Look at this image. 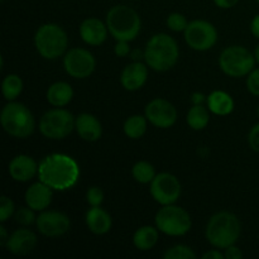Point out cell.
<instances>
[{
	"label": "cell",
	"instance_id": "6da1fadb",
	"mask_svg": "<svg viewBox=\"0 0 259 259\" xmlns=\"http://www.w3.org/2000/svg\"><path fill=\"white\" fill-rule=\"evenodd\" d=\"M80 177L78 164L72 157L52 153L45 157L38 166V179L56 191L72 189Z\"/></svg>",
	"mask_w": 259,
	"mask_h": 259
},
{
	"label": "cell",
	"instance_id": "7a4b0ae2",
	"mask_svg": "<svg viewBox=\"0 0 259 259\" xmlns=\"http://www.w3.org/2000/svg\"><path fill=\"white\" fill-rule=\"evenodd\" d=\"M179 57V45L166 33L154 34L144 48V61L147 66L157 72H166L174 68Z\"/></svg>",
	"mask_w": 259,
	"mask_h": 259
},
{
	"label": "cell",
	"instance_id": "3957f363",
	"mask_svg": "<svg viewBox=\"0 0 259 259\" xmlns=\"http://www.w3.org/2000/svg\"><path fill=\"white\" fill-rule=\"evenodd\" d=\"M242 233V224L237 215L229 211L217 212L206 225V239L218 249H227L238 242Z\"/></svg>",
	"mask_w": 259,
	"mask_h": 259
},
{
	"label": "cell",
	"instance_id": "277c9868",
	"mask_svg": "<svg viewBox=\"0 0 259 259\" xmlns=\"http://www.w3.org/2000/svg\"><path fill=\"white\" fill-rule=\"evenodd\" d=\"M106 25L109 33L116 40L131 42L138 37L142 28V20L133 8L119 4L109 9L106 14Z\"/></svg>",
	"mask_w": 259,
	"mask_h": 259
},
{
	"label": "cell",
	"instance_id": "5b68a950",
	"mask_svg": "<svg viewBox=\"0 0 259 259\" xmlns=\"http://www.w3.org/2000/svg\"><path fill=\"white\" fill-rule=\"evenodd\" d=\"M2 126L9 136L24 139L34 132L35 120L29 109L18 101H9L0 115Z\"/></svg>",
	"mask_w": 259,
	"mask_h": 259
},
{
	"label": "cell",
	"instance_id": "8992f818",
	"mask_svg": "<svg viewBox=\"0 0 259 259\" xmlns=\"http://www.w3.org/2000/svg\"><path fill=\"white\" fill-rule=\"evenodd\" d=\"M34 46L43 58L57 60L68 47L67 33L56 23H46L35 32Z\"/></svg>",
	"mask_w": 259,
	"mask_h": 259
},
{
	"label": "cell",
	"instance_id": "52a82bcc",
	"mask_svg": "<svg viewBox=\"0 0 259 259\" xmlns=\"http://www.w3.org/2000/svg\"><path fill=\"white\" fill-rule=\"evenodd\" d=\"M255 57L248 48L243 46H230L219 56V67L225 75L239 78L248 76L255 65Z\"/></svg>",
	"mask_w": 259,
	"mask_h": 259
},
{
	"label": "cell",
	"instance_id": "ba28073f",
	"mask_svg": "<svg viewBox=\"0 0 259 259\" xmlns=\"http://www.w3.org/2000/svg\"><path fill=\"white\" fill-rule=\"evenodd\" d=\"M156 227L159 232L169 237H182L192 227V219L189 212L175 204L164 205L156 214Z\"/></svg>",
	"mask_w": 259,
	"mask_h": 259
},
{
	"label": "cell",
	"instance_id": "9c48e42d",
	"mask_svg": "<svg viewBox=\"0 0 259 259\" xmlns=\"http://www.w3.org/2000/svg\"><path fill=\"white\" fill-rule=\"evenodd\" d=\"M76 118L72 113L62 108L46 111L39 120V132L43 137L53 141L65 139L75 129Z\"/></svg>",
	"mask_w": 259,
	"mask_h": 259
},
{
	"label": "cell",
	"instance_id": "30bf717a",
	"mask_svg": "<svg viewBox=\"0 0 259 259\" xmlns=\"http://www.w3.org/2000/svg\"><path fill=\"white\" fill-rule=\"evenodd\" d=\"M184 33L187 46L200 52L209 51L218 42L217 28L207 20H192L187 24Z\"/></svg>",
	"mask_w": 259,
	"mask_h": 259
},
{
	"label": "cell",
	"instance_id": "8fae6325",
	"mask_svg": "<svg viewBox=\"0 0 259 259\" xmlns=\"http://www.w3.org/2000/svg\"><path fill=\"white\" fill-rule=\"evenodd\" d=\"M152 197L162 206L172 205L180 199L182 192V186L179 179L168 172H162L156 175L149 187Z\"/></svg>",
	"mask_w": 259,
	"mask_h": 259
},
{
	"label": "cell",
	"instance_id": "7c38bea8",
	"mask_svg": "<svg viewBox=\"0 0 259 259\" xmlns=\"http://www.w3.org/2000/svg\"><path fill=\"white\" fill-rule=\"evenodd\" d=\"M65 71L73 78H86L95 71L96 60L85 48H71L63 57Z\"/></svg>",
	"mask_w": 259,
	"mask_h": 259
},
{
	"label": "cell",
	"instance_id": "4fadbf2b",
	"mask_svg": "<svg viewBox=\"0 0 259 259\" xmlns=\"http://www.w3.org/2000/svg\"><path fill=\"white\" fill-rule=\"evenodd\" d=\"M146 118L152 125L157 128H171L177 120V110L171 101L157 98L147 104L144 109Z\"/></svg>",
	"mask_w": 259,
	"mask_h": 259
},
{
	"label": "cell",
	"instance_id": "5bb4252c",
	"mask_svg": "<svg viewBox=\"0 0 259 259\" xmlns=\"http://www.w3.org/2000/svg\"><path fill=\"white\" fill-rule=\"evenodd\" d=\"M38 232L48 238H57L66 234L71 228V220L66 214L56 210L46 211L43 210L37 217Z\"/></svg>",
	"mask_w": 259,
	"mask_h": 259
},
{
	"label": "cell",
	"instance_id": "9a60e30c",
	"mask_svg": "<svg viewBox=\"0 0 259 259\" xmlns=\"http://www.w3.org/2000/svg\"><path fill=\"white\" fill-rule=\"evenodd\" d=\"M37 244V235L32 230L22 228L10 234L5 248L14 255H27L35 249Z\"/></svg>",
	"mask_w": 259,
	"mask_h": 259
},
{
	"label": "cell",
	"instance_id": "2e32d148",
	"mask_svg": "<svg viewBox=\"0 0 259 259\" xmlns=\"http://www.w3.org/2000/svg\"><path fill=\"white\" fill-rule=\"evenodd\" d=\"M148 78V66L141 61H134L124 67L120 75V82L125 90L137 91L143 88Z\"/></svg>",
	"mask_w": 259,
	"mask_h": 259
},
{
	"label": "cell",
	"instance_id": "e0dca14e",
	"mask_svg": "<svg viewBox=\"0 0 259 259\" xmlns=\"http://www.w3.org/2000/svg\"><path fill=\"white\" fill-rule=\"evenodd\" d=\"M108 25L99 18H88L80 24V37L86 45H103L108 38Z\"/></svg>",
	"mask_w": 259,
	"mask_h": 259
},
{
	"label": "cell",
	"instance_id": "ac0fdd59",
	"mask_svg": "<svg viewBox=\"0 0 259 259\" xmlns=\"http://www.w3.org/2000/svg\"><path fill=\"white\" fill-rule=\"evenodd\" d=\"M37 162L27 154H18L10 161L9 175L14 181L28 182L38 175Z\"/></svg>",
	"mask_w": 259,
	"mask_h": 259
},
{
	"label": "cell",
	"instance_id": "d6986e66",
	"mask_svg": "<svg viewBox=\"0 0 259 259\" xmlns=\"http://www.w3.org/2000/svg\"><path fill=\"white\" fill-rule=\"evenodd\" d=\"M52 196V189L45 182L39 181L28 187L24 199L27 202V206H29L30 209H33L34 211H43L51 205Z\"/></svg>",
	"mask_w": 259,
	"mask_h": 259
},
{
	"label": "cell",
	"instance_id": "ffe728a7",
	"mask_svg": "<svg viewBox=\"0 0 259 259\" xmlns=\"http://www.w3.org/2000/svg\"><path fill=\"white\" fill-rule=\"evenodd\" d=\"M75 129L78 136L86 142H96L101 138L103 126L95 115L82 113L76 118Z\"/></svg>",
	"mask_w": 259,
	"mask_h": 259
},
{
	"label": "cell",
	"instance_id": "44dd1931",
	"mask_svg": "<svg viewBox=\"0 0 259 259\" xmlns=\"http://www.w3.org/2000/svg\"><path fill=\"white\" fill-rule=\"evenodd\" d=\"M86 225L89 230L96 235H103L110 232L113 227V219L108 211L101 209L100 206H91L86 212Z\"/></svg>",
	"mask_w": 259,
	"mask_h": 259
},
{
	"label": "cell",
	"instance_id": "7402d4cb",
	"mask_svg": "<svg viewBox=\"0 0 259 259\" xmlns=\"http://www.w3.org/2000/svg\"><path fill=\"white\" fill-rule=\"evenodd\" d=\"M47 101L55 108H63L73 99V89L65 81H58L48 88L46 94Z\"/></svg>",
	"mask_w": 259,
	"mask_h": 259
},
{
	"label": "cell",
	"instance_id": "603a6c76",
	"mask_svg": "<svg viewBox=\"0 0 259 259\" xmlns=\"http://www.w3.org/2000/svg\"><path fill=\"white\" fill-rule=\"evenodd\" d=\"M207 108L215 115H229L234 110V100L228 93L222 90L212 91L207 96Z\"/></svg>",
	"mask_w": 259,
	"mask_h": 259
},
{
	"label": "cell",
	"instance_id": "cb8c5ba5",
	"mask_svg": "<svg viewBox=\"0 0 259 259\" xmlns=\"http://www.w3.org/2000/svg\"><path fill=\"white\" fill-rule=\"evenodd\" d=\"M158 238V228L156 229L151 225H144L136 230L133 235V243L137 249L146 252V250H151L152 248L156 247Z\"/></svg>",
	"mask_w": 259,
	"mask_h": 259
},
{
	"label": "cell",
	"instance_id": "d4e9b609",
	"mask_svg": "<svg viewBox=\"0 0 259 259\" xmlns=\"http://www.w3.org/2000/svg\"><path fill=\"white\" fill-rule=\"evenodd\" d=\"M209 111L204 105H192L186 116V121L190 128L194 131H202L206 128L210 121Z\"/></svg>",
	"mask_w": 259,
	"mask_h": 259
},
{
	"label": "cell",
	"instance_id": "484cf974",
	"mask_svg": "<svg viewBox=\"0 0 259 259\" xmlns=\"http://www.w3.org/2000/svg\"><path fill=\"white\" fill-rule=\"evenodd\" d=\"M124 133L131 139H139L147 131V118L142 115H132L124 123Z\"/></svg>",
	"mask_w": 259,
	"mask_h": 259
},
{
	"label": "cell",
	"instance_id": "4316f807",
	"mask_svg": "<svg viewBox=\"0 0 259 259\" xmlns=\"http://www.w3.org/2000/svg\"><path fill=\"white\" fill-rule=\"evenodd\" d=\"M2 91L8 101L15 100L23 91V80L20 78V76L15 75V73L5 76L2 83Z\"/></svg>",
	"mask_w": 259,
	"mask_h": 259
},
{
	"label": "cell",
	"instance_id": "83f0119b",
	"mask_svg": "<svg viewBox=\"0 0 259 259\" xmlns=\"http://www.w3.org/2000/svg\"><path fill=\"white\" fill-rule=\"evenodd\" d=\"M132 175L134 180L139 184H151L156 177V171H154L153 164L147 161H139L132 168Z\"/></svg>",
	"mask_w": 259,
	"mask_h": 259
},
{
	"label": "cell",
	"instance_id": "f1b7e54d",
	"mask_svg": "<svg viewBox=\"0 0 259 259\" xmlns=\"http://www.w3.org/2000/svg\"><path fill=\"white\" fill-rule=\"evenodd\" d=\"M164 259H195L196 254L190 247L184 244L175 245V247L167 249V252L163 254Z\"/></svg>",
	"mask_w": 259,
	"mask_h": 259
},
{
	"label": "cell",
	"instance_id": "f546056e",
	"mask_svg": "<svg viewBox=\"0 0 259 259\" xmlns=\"http://www.w3.org/2000/svg\"><path fill=\"white\" fill-rule=\"evenodd\" d=\"M189 22L186 20V17L181 13H171L167 17V27L172 30V32H185Z\"/></svg>",
	"mask_w": 259,
	"mask_h": 259
},
{
	"label": "cell",
	"instance_id": "4dcf8cb0",
	"mask_svg": "<svg viewBox=\"0 0 259 259\" xmlns=\"http://www.w3.org/2000/svg\"><path fill=\"white\" fill-rule=\"evenodd\" d=\"M15 222L23 227H28L37 222V217L34 215V210L30 209L29 206L20 207L15 212Z\"/></svg>",
	"mask_w": 259,
	"mask_h": 259
},
{
	"label": "cell",
	"instance_id": "1f68e13d",
	"mask_svg": "<svg viewBox=\"0 0 259 259\" xmlns=\"http://www.w3.org/2000/svg\"><path fill=\"white\" fill-rule=\"evenodd\" d=\"M13 214H14V202L12 201V199L3 195L0 197V222H7Z\"/></svg>",
	"mask_w": 259,
	"mask_h": 259
},
{
	"label": "cell",
	"instance_id": "d6a6232c",
	"mask_svg": "<svg viewBox=\"0 0 259 259\" xmlns=\"http://www.w3.org/2000/svg\"><path fill=\"white\" fill-rule=\"evenodd\" d=\"M86 201L90 206H100L104 201V192L99 186L89 187L86 192Z\"/></svg>",
	"mask_w": 259,
	"mask_h": 259
},
{
	"label": "cell",
	"instance_id": "836d02e7",
	"mask_svg": "<svg viewBox=\"0 0 259 259\" xmlns=\"http://www.w3.org/2000/svg\"><path fill=\"white\" fill-rule=\"evenodd\" d=\"M247 89L252 95L259 96V68H254L248 75Z\"/></svg>",
	"mask_w": 259,
	"mask_h": 259
},
{
	"label": "cell",
	"instance_id": "e575fe53",
	"mask_svg": "<svg viewBox=\"0 0 259 259\" xmlns=\"http://www.w3.org/2000/svg\"><path fill=\"white\" fill-rule=\"evenodd\" d=\"M248 143H249L250 148L254 152L259 153V123L255 124L248 134Z\"/></svg>",
	"mask_w": 259,
	"mask_h": 259
},
{
	"label": "cell",
	"instance_id": "d590c367",
	"mask_svg": "<svg viewBox=\"0 0 259 259\" xmlns=\"http://www.w3.org/2000/svg\"><path fill=\"white\" fill-rule=\"evenodd\" d=\"M114 52L118 57H126V56L131 55V47H129V42L126 40H118L114 47Z\"/></svg>",
	"mask_w": 259,
	"mask_h": 259
},
{
	"label": "cell",
	"instance_id": "8d00e7d4",
	"mask_svg": "<svg viewBox=\"0 0 259 259\" xmlns=\"http://www.w3.org/2000/svg\"><path fill=\"white\" fill-rule=\"evenodd\" d=\"M224 255L227 259H240L243 258V252L234 244L230 245V247H228L227 249H225Z\"/></svg>",
	"mask_w": 259,
	"mask_h": 259
},
{
	"label": "cell",
	"instance_id": "74e56055",
	"mask_svg": "<svg viewBox=\"0 0 259 259\" xmlns=\"http://www.w3.org/2000/svg\"><path fill=\"white\" fill-rule=\"evenodd\" d=\"M215 5L222 9H230L239 3V0H214Z\"/></svg>",
	"mask_w": 259,
	"mask_h": 259
},
{
	"label": "cell",
	"instance_id": "f35d334b",
	"mask_svg": "<svg viewBox=\"0 0 259 259\" xmlns=\"http://www.w3.org/2000/svg\"><path fill=\"white\" fill-rule=\"evenodd\" d=\"M202 258L204 259H223V258H225V255L223 254V253L217 248V249H211V250H209V252L205 253V254L202 255Z\"/></svg>",
	"mask_w": 259,
	"mask_h": 259
},
{
	"label": "cell",
	"instance_id": "ab89813d",
	"mask_svg": "<svg viewBox=\"0 0 259 259\" xmlns=\"http://www.w3.org/2000/svg\"><path fill=\"white\" fill-rule=\"evenodd\" d=\"M190 100H191V103L194 104V105H202L204 101L207 100V98L202 93H194L191 95V99H190Z\"/></svg>",
	"mask_w": 259,
	"mask_h": 259
},
{
	"label": "cell",
	"instance_id": "60d3db41",
	"mask_svg": "<svg viewBox=\"0 0 259 259\" xmlns=\"http://www.w3.org/2000/svg\"><path fill=\"white\" fill-rule=\"evenodd\" d=\"M250 32L255 38L259 39V14L255 15L252 22H250Z\"/></svg>",
	"mask_w": 259,
	"mask_h": 259
},
{
	"label": "cell",
	"instance_id": "b9f144b4",
	"mask_svg": "<svg viewBox=\"0 0 259 259\" xmlns=\"http://www.w3.org/2000/svg\"><path fill=\"white\" fill-rule=\"evenodd\" d=\"M9 237L10 235L8 234L7 229H5L4 225H0V245L2 247H7V243L8 240H9Z\"/></svg>",
	"mask_w": 259,
	"mask_h": 259
},
{
	"label": "cell",
	"instance_id": "7bdbcfd3",
	"mask_svg": "<svg viewBox=\"0 0 259 259\" xmlns=\"http://www.w3.org/2000/svg\"><path fill=\"white\" fill-rule=\"evenodd\" d=\"M131 57L133 58L134 61H139L142 57L144 58V52H142L141 50H133L131 52Z\"/></svg>",
	"mask_w": 259,
	"mask_h": 259
},
{
	"label": "cell",
	"instance_id": "ee69618b",
	"mask_svg": "<svg viewBox=\"0 0 259 259\" xmlns=\"http://www.w3.org/2000/svg\"><path fill=\"white\" fill-rule=\"evenodd\" d=\"M254 57H255V61H257V62L259 63V43H258V46L255 47V50H254Z\"/></svg>",
	"mask_w": 259,
	"mask_h": 259
},
{
	"label": "cell",
	"instance_id": "f6af8a7d",
	"mask_svg": "<svg viewBox=\"0 0 259 259\" xmlns=\"http://www.w3.org/2000/svg\"><path fill=\"white\" fill-rule=\"evenodd\" d=\"M257 114H258V118H259V106H258V110H257Z\"/></svg>",
	"mask_w": 259,
	"mask_h": 259
},
{
	"label": "cell",
	"instance_id": "bcb514c9",
	"mask_svg": "<svg viewBox=\"0 0 259 259\" xmlns=\"http://www.w3.org/2000/svg\"><path fill=\"white\" fill-rule=\"evenodd\" d=\"M257 2H258V4H259V0H257Z\"/></svg>",
	"mask_w": 259,
	"mask_h": 259
},
{
	"label": "cell",
	"instance_id": "7dc6e473",
	"mask_svg": "<svg viewBox=\"0 0 259 259\" xmlns=\"http://www.w3.org/2000/svg\"><path fill=\"white\" fill-rule=\"evenodd\" d=\"M2 2H4V0H2Z\"/></svg>",
	"mask_w": 259,
	"mask_h": 259
}]
</instances>
